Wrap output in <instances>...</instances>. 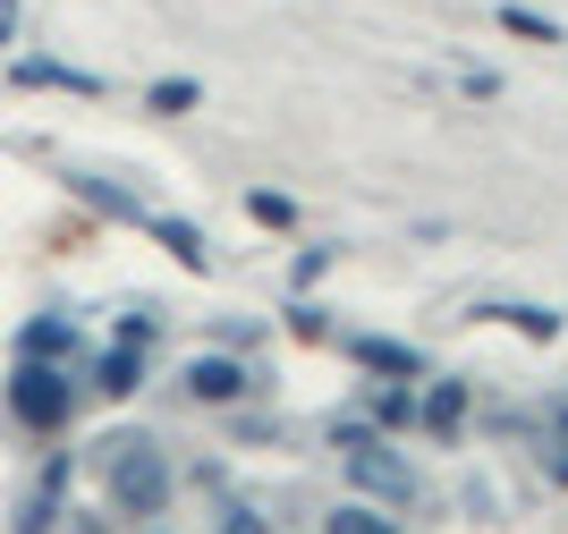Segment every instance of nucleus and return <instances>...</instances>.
<instances>
[{"label": "nucleus", "mask_w": 568, "mask_h": 534, "mask_svg": "<svg viewBox=\"0 0 568 534\" xmlns=\"http://www.w3.org/2000/svg\"><path fill=\"white\" fill-rule=\"evenodd\" d=\"M69 195H77V204H94L102 221H128V230H136L144 212H153V204H144V195H136V187L102 179V170H69Z\"/></svg>", "instance_id": "5"}, {"label": "nucleus", "mask_w": 568, "mask_h": 534, "mask_svg": "<svg viewBox=\"0 0 568 534\" xmlns=\"http://www.w3.org/2000/svg\"><path fill=\"white\" fill-rule=\"evenodd\" d=\"M221 534H272V517L246 510V501H230V510H221Z\"/></svg>", "instance_id": "18"}, {"label": "nucleus", "mask_w": 568, "mask_h": 534, "mask_svg": "<svg viewBox=\"0 0 568 534\" xmlns=\"http://www.w3.org/2000/svg\"><path fill=\"white\" fill-rule=\"evenodd\" d=\"M323 263H332V246H306V255H297V272H288V289H314V280H323Z\"/></svg>", "instance_id": "19"}, {"label": "nucleus", "mask_w": 568, "mask_h": 534, "mask_svg": "<svg viewBox=\"0 0 568 534\" xmlns=\"http://www.w3.org/2000/svg\"><path fill=\"white\" fill-rule=\"evenodd\" d=\"M255 391V382H246V365H237V356H195L187 365V399H204V407H230V399H246Z\"/></svg>", "instance_id": "7"}, {"label": "nucleus", "mask_w": 568, "mask_h": 534, "mask_svg": "<svg viewBox=\"0 0 568 534\" xmlns=\"http://www.w3.org/2000/svg\"><path fill=\"white\" fill-rule=\"evenodd\" d=\"M365 416H374V433H399V424H416V391H407V382H390V391L365 399Z\"/></svg>", "instance_id": "14"}, {"label": "nucleus", "mask_w": 568, "mask_h": 534, "mask_svg": "<svg viewBox=\"0 0 568 534\" xmlns=\"http://www.w3.org/2000/svg\"><path fill=\"white\" fill-rule=\"evenodd\" d=\"M416 424H425L433 442H458V424H467V382H458V373H450V382H433V391L416 399Z\"/></svg>", "instance_id": "8"}, {"label": "nucleus", "mask_w": 568, "mask_h": 534, "mask_svg": "<svg viewBox=\"0 0 568 534\" xmlns=\"http://www.w3.org/2000/svg\"><path fill=\"white\" fill-rule=\"evenodd\" d=\"M500 26H509V34H526V43H551V34H560V26L535 18V9H500Z\"/></svg>", "instance_id": "17"}, {"label": "nucleus", "mask_w": 568, "mask_h": 534, "mask_svg": "<svg viewBox=\"0 0 568 534\" xmlns=\"http://www.w3.org/2000/svg\"><path fill=\"white\" fill-rule=\"evenodd\" d=\"M94 466H102V484H111V510L128 517H162L170 510V459L153 433H136V424H119V433H102L94 442Z\"/></svg>", "instance_id": "1"}, {"label": "nucleus", "mask_w": 568, "mask_h": 534, "mask_svg": "<svg viewBox=\"0 0 568 534\" xmlns=\"http://www.w3.org/2000/svg\"><path fill=\"white\" fill-rule=\"evenodd\" d=\"M9 416H18L26 433H60V424L77 416L69 365H34V356H18V373H9Z\"/></svg>", "instance_id": "2"}, {"label": "nucleus", "mask_w": 568, "mask_h": 534, "mask_svg": "<svg viewBox=\"0 0 568 534\" xmlns=\"http://www.w3.org/2000/svg\"><path fill=\"white\" fill-rule=\"evenodd\" d=\"M144 534H162V526H144Z\"/></svg>", "instance_id": "23"}, {"label": "nucleus", "mask_w": 568, "mask_h": 534, "mask_svg": "<svg viewBox=\"0 0 568 534\" xmlns=\"http://www.w3.org/2000/svg\"><path fill=\"white\" fill-rule=\"evenodd\" d=\"M348 356L365 373H390V382H416V373H425V356L407 349V340H374V331H365V340H348Z\"/></svg>", "instance_id": "9"}, {"label": "nucleus", "mask_w": 568, "mask_h": 534, "mask_svg": "<svg viewBox=\"0 0 568 534\" xmlns=\"http://www.w3.org/2000/svg\"><path fill=\"white\" fill-rule=\"evenodd\" d=\"M144 373H153V314H128V323H119V340L102 349V373H94V382H102L111 399H128Z\"/></svg>", "instance_id": "4"}, {"label": "nucleus", "mask_w": 568, "mask_h": 534, "mask_svg": "<svg viewBox=\"0 0 568 534\" xmlns=\"http://www.w3.org/2000/svg\"><path fill=\"white\" fill-rule=\"evenodd\" d=\"M484 323H509V331H526V340H560V314L551 305H475Z\"/></svg>", "instance_id": "13"}, {"label": "nucleus", "mask_w": 568, "mask_h": 534, "mask_svg": "<svg viewBox=\"0 0 568 534\" xmlns=\"http://www.w3.org/2000/svg\"><path fill=\"white\" fill-rule=\"evenodd\" d=\"M323 534H407L390 510H374V501H339L332 517H323Z\"/></svg>", "instance_id": "12"}, {"label": "nucleus", "mask_w": 568, "mask_h": 534, "mask_svg": "<svg viewBox=\"0 0 568 534\" xmlns=\"http://www.w3.org/2000/svg\"><path fill=\"white\" fill-rule=\"evenodd\" d=\"M136 230H153V238H162V246H170V255L187 263V272H204V263H213V255H204V238H195L187 221H170V212H144Z\"/></svg>", "instance_id": "11"}, {"label": "nucleus", "mask_w": 568, "mask_h": 534, "mask_svg": "<svg viewBox=\"0 0 568 534\" xmlns=\"http://www.w3.org/2000/svg\"><path fill=\"white\" fill-rule=\"evenodd\" d=\"M144 102H153L162 119H179V111H195V102H204V85H195V77H162V85L144 93Z\"/></svg>", "instance_id": "15"}, {"label": "nucleus", "mask_w": 568, "mask_h": 534, "mask_svg": "<svg viewBox=\"0 0 568 534\" xmlns=\"http://www.w3.org/2000/svg\"><path fill=\"white\" fill-rule=\"evenodd\" d=\"M339 459H348V484L365 492L374 510H399V501H416V484H425V475H416V466H407L399 450L382 442V433H365V442H348V450H339Z\"/></svg>", "instance_id": "3"}, {"label": "nucleus", "mask_w": 568, "mask_h": 534, "mask_svg": "<svg viewBox=\"0 0 568 534\" xmlns=\"http://www.w3.org/2000/svg\"><path fill=\"white\" fill-rule=\"evenodd\" d=\"M246 212H255L263 230H297V204H288L281 187H255V195H246Z\"/></svg>", "instance_id": "16"}, {"label": "nucleus", "mask_w": 568, "mask_h": 534, "mask_svg": "<svg viewBox=\"0 0 568 534\" xmlns=\"http://www.w3.org/2000/svg\"><path fill=\"white\" fill-rule=\"evenodd\" d=\"M9 85H69V93H102V77L69 69V60H18V69H9Z\"/></svg>", "instance_id": "10"}, {"label": "nucleus", "mask_w": 568, "mask_h": 534, "mask_svg": "<svg viewBox=\"0 0 568 534\" xmlns=\"http://www.w3.org/2000/svg\"><path fill=\"white\" fill-rule=\"evenodd\" d=\"M544 466H551V484H568V442H551V450H544Z\"/></svg>", "instance_id": "20"}, {"label": "nucleus", "mask_w": 568, "mask_h": 534, "mask_svg": "<svg viewBox=\"0 0 568 534\" xmlns=\"http://www.w3.org/2000/svg\"><path fill=\"white\" fill-rule=\"evenodd\" d=\"M551 442H568V407H560V416H551Z\"/></svg>", "instance_id": "22"}, {"label": "nucleus", "mask_w": 568, "mask_h": 534, "mask_svg": "<svg viewBox=\"0 0 568 534\" xmlns=\"http://www.w3.org/2000/svg\"><path fill=\"white\" fill-rule=\"evenodd\" d=\"M18 356H34V365H69L77 356V323L51 305V314H34V323H18V340H9Z\"/></svg>", "instance_id": "6"}, {"label": "nucleus", "mask_w": 568, "mask_h": 534, "mask_svg": "<svg viewBox=\"0 0 568 534\" xmlns=\"http://www.w3.org/2000/svg\"><path fill=\"white\" fill-rule=\"evenodd\" d=\"M9 34H18V0H0V43H9Z\"/></svg>", "instance_id": "21"}]
</instances>
